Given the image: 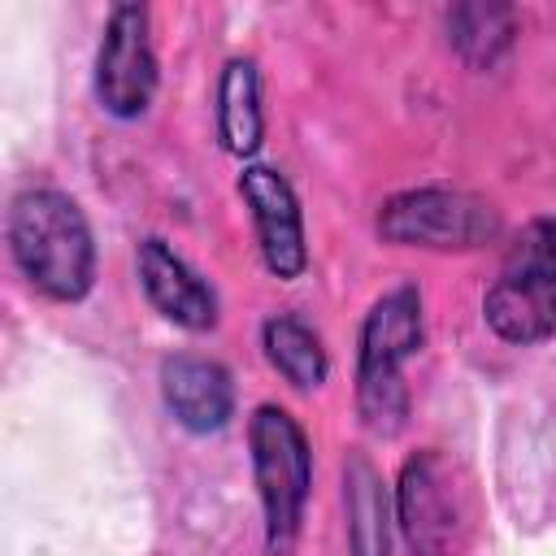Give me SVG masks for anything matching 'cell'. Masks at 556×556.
Segmentation results:
<instances>
[{"label":"cell","instance_id":"obj_1","mask_svg":"<svg viewBox=\"0 0 556 556\" xmlns=\"http://www.w3.org/2000/svg\"><path fill=\"white\" fill-rule=\"evenodd\" d=\"M9 248L17 269L48 300H83L96 278V243L83 208L52 191L30 187L9 208Z\"/></svg>","mask_w":556,"mask_h":556},{"label":"cell","instance_id":"obj_2","mask_svg":"<svg viewBox=\"0 0 556 556\" xmlns=\"http://www.w3.org/2000/svg\"><path fill=\"white\" fill-rule=\"evenodd\" d=\"M395 513L413 556H465L478 530L473 482L465 465L439 447H421L404 460Z\"/></svg>","mask_w":556,"mask_h":556},{"label":"cell","instance_id":"obj_3","mask_svg":"<svg viewBox=\"0 0 556 556\" xmlns=\"http://www.w3.org/2000/svg\"><path fill=\"white\" fill-rule=\"evenodd\" d=\"M421 348V295L417 287L387 291L365 326H361V356H356V404L374 434H395L408 413L404 395V361Z\"/></svg>","mask_w":556,"mask_h":556},{"label":"cell","instance_id":"obj_4","mask_svg":"<svg viewBox=\"0 0 556 556\" xmlns=\"http://www.w3.org/2000/svg\"><path fill=\"white\" fill-rule=\"evenodd\" d=\"M482 317L504 343H539L556 334V222H530L504 252L482 295Z\"/></svg>","mask_w":556,"mask_h":556},{"label":"cell","instance_id":"obj_5","mask_svg":"<svg viewBox=\"0 0 556 556\" xmlns=\"http://www.w3.org/2000/svg\"><path fill=\"white\" fill-rule=\"evenodd\" d=\"M248 447H252V478L265 508V547L269 556H291L308 482H313V456L300 421L278 408L261 404L248 421Z\"/></svg>","mask_w":556,"mask_h":556},{"label":"cell","instance_id":"obj_6","mask_svg":"<svg viewBox=\"0 0 556 556\" xmlns=\"http://www.w3.org/2000/svg\"><path fill=\"white\" fill-rule=\"evenodd\" d=\"M378 235L400 248H434V252H465L482 248L500 235V217L486 200L447 187H417L400 191L378 208Z\"/></svg>","mask_w":556,"mask_h":556},{"label":"cell","instance_id":"obj_7","mask_svg":"<svg viewBox=\"0 0 556 556\" xmlns=\"http://www.w3.org/2000/svg\"><path fill=\"white\" fill-rule=\"evenodd\" d=\"M156 91V56L148 39V9L117 4L96 52V96L113 117H139Z\"/></svg>","mask_w":556,"mask_h":556},{"label":"cell","instance_id":"obj_8","mask_svg":"<svg viewBox=\"0 0 556 556\" xmlns=\"http://www.w3.org/2000/svg\"><path fill=\"white\" fill-rule=\"evenodd\" d=\"M239 195L252 208L265 269L274 278H300L308 265V248H304V222H300L291 182L269 165H248L239 174Z\"/></svg>","mask_w":556,"mask_h":556},{"label":"cell","instance_id":"obj_9","mask_svg":"<svg viewBox=\"0 0 556 556\" xmlns=\"http://www.w3.org/2000/svg\"><path fill=\"white\" fill-rule=\"evenodd\" d=\"M161 395H165L174 421L195 434L222 430L235 408L230 374L204 356H169L161 365Z\"/></svg>","mask_w":556,"mask_h":556},{"label":"cell","instance_id":"obj_10","mask_svg":"<svg viewBox=\"0 0 556 556\" xmlns=\"http://www.w3.org/2000/svg\"><path fill=\"white\" fill-rule=\"evenodd\" d=\"M139 282H143L148 300L161 308V317H169L174 326H182V330H208L217 321L213 291L161 239H143L139 243Z\"/></svg>","mask_w":556,"mask_h":556},{"label":"cell","instance_id":"obj_11","mask_svg":"<svg viewBox=\"0 0 556 556\" xmlns=\"http://www.w3.org/2000/svg\"><path fill=\"white\" fill-rule=\"evenodd\" d=\"M217 135L222 148L235 156H252L265 139V113H261V78L248 56L226 61L217 83Z\"/></svg>","mask_w":556,"mask_h":556},{"label":"cell","instance_id":"obj_12","mask_svg":"<svg viewBox=\"0 0 556 556\" xmlns=\"http://www.w3.org/2000/svg\"><path fill=\"white\" fill-rule=\"evenodd\" d=\"M343 508H348V543L352 556H387L391 530H387V491L378 469L352 452L343 460Z\"/></svg>","mask_w":556,"mask_h":556},{"label":"cell","instance_id":"obj_13","mask_svg":"<svg viewBox=\"0 0 556 556\" xmlns=\"http://www.w3.org/2000/svg\"><path fill=\"white\" fill-rule=\"evenodd\" d=\"M261 343H265V356L269 365L295 387V391H313L326 382V348L321 339L291 313H278L261 326Z\"/></svg>","mask_w":556,"mask_h":556},{"label":"cell","instance_id":"obj_14","mask_svg":"<svg viewBox=\"0 0 556 556\" xmlns=\"http://www.w3.org/2000/svg\"><path fill=\"white\" fill-rule=\"evenodd\" d=\"M452 43L460 48V56L469 65H491L508 43H513V13L508 9H482V4H465L447 17Z\"/></svg>","mask_w":556,"mask_h":556}]
</instances>
